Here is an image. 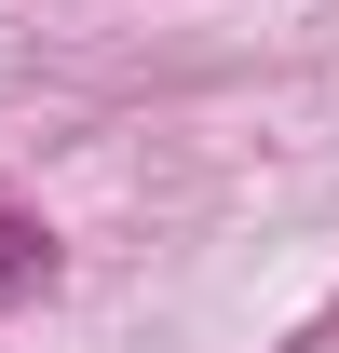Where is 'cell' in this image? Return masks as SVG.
I'll return each mask as SVG.
<instances>
[{
	"label": "cell",
	"instance_id": "1",
	"mask_svg": "<svg viewBox=\"0 0 339 353\" xmlns=\"http://www.w3.org/2000/svg\"><path fill=\"white\" fill-rule=\"evenodd\" d=\"M41 285H54V231H41V218H0V312L41 299Z\"/></svg>",
	"mask_w": 339,
	"mask_h": 353
},
{
	"label": "cell",
	"instance_id": "2",
	"mask_svg": "<svg viewBox=\"0 0 339 353\" xmlns=\"http://www.w3.org/2000/svg\"><path fill=\"white\" fill-rule=\"evenodd\" d=\"M298 353H339V312H312V326H298Z\"/></svg>",
	"mask_w": 339,
	"mask_h": 353
}]
</instances>
